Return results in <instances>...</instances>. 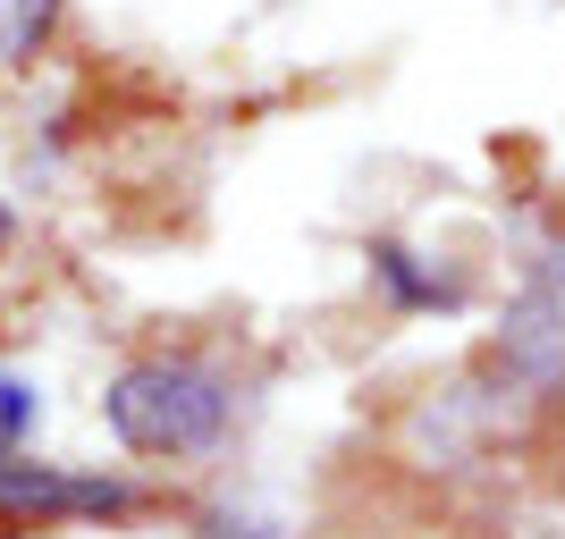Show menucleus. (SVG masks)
I'll use <instances>...</instances> for the list:
<instances>
[{
  "label": "nucleus",
  "mask_w": 565,
  "mask_h": 539,
  "mask_svg": "<svg viewBox=\"0 0 565 539\" xmlns=\"http://www.w3.org/2000/svg\"><path fill=\"white\" fill-rule=\"evenodd\" d=\"M9 236H18V228H9V212H0V254H9Z\"/></svg>",
  "instance_id": "obj_7"
},
{
  "label": "nucleus",
  "mask_w": 565,
  "mask_h": 539,
  "mask_svg": "<svg viewBox=\"0 0 565 539\" xmlns=\"http://www.w3.org/2000/svg\"><path fill=\"white\" fill-rule=\"evenodd\" d=\"M498 363L532 388H565V254H541L507 321H498Z\"/></svg>",
  "instance_id": "obj_3"
},
{
  "label": "nucleus",
  "mask_w": 565,
  "mask_h": 539,
  "mask_svg": "<svg viewBox=\"0 0 565 539\" xmlns=\"http://www.w3.org/2000/svg\"><path fill=\"white\" fill-rule=\"evenodd\" d=\"M34 413H43V397H34L25 379H0V439H18V430L34 422Z\"/></svg>",
  "instance_id": "obj_6"
},
{
  "label": "nucleus",
  "mask_w": 565,
  "mask_h": 539,
  "mask_svg": "<svg viewBox=\"0 0 565 539\" xmlns=\"http://www.w3.org/2000/svg\"><path fill=\"white\" fill-rule=\"evenodd\" d=\"M127 506H136L127 481L0 455V522H94V515H127Z\"/></svg>",
  "instance_id": "obj_2"
},
{
  "label": "nucleus",
  "mask_w": 565,
  "mask_h": 539,
  "mask_svg": "<svg viewBox=\"0 0 565 539\" xmlns=\"http://www.w3.org/2000/svg\"><path fill=\"white\" fill-rule=\"evenodd\" d=\"M51 25H60V0H0V76L25 68L51 43Z\"/></svg>",
  "instance_id": "obj_4"
},
{
  "label": "nucleus",
  "mask_w": 565,
  "mask_h": 539,
  "mask_svg": "<svg viewBox=\"0 0 565 539\" xmlns=\"http://www.w3.org/2000/svg\"><path fill=\"white\" fill-rule=\"evenodd\" d=\"M380 279L397 287L405 304H456V287H448V279H423V270H414V254H397V245H380Z\"/></svg>",
  "instance_id": "obj_5"
},
{
  "label": "nucleus",
  "mask_w": 565,
  "mask_h": 539,
  "mask_svg": "<svg viewBox=\"0 0 565 539\" xmlns=\"http://www.w3.org/2000/svg\"><path fill=\"white\" fill-rule=\"evenodd\" d=\"M102 413H110L118 446H136V455H203L228 430V379L186 354H152L110 379Z\"/></svg>",
  "instance_id": "obj_1"
}]
</instances>
